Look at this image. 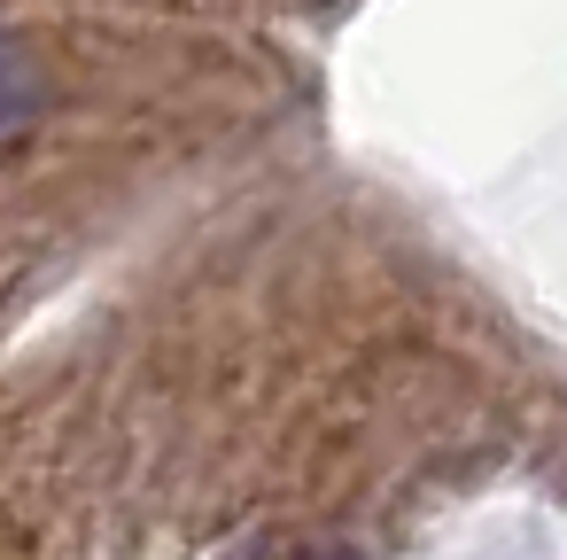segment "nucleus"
Listing matches in <instances>:
<instances>
[{
	"label": "nucleus",
	"mask_w": 567,
	"mask_h": 560,
	"mask_svg": "<svg viewBox=\"0 0 567 560\" xmlns=\"http://www.w3.org/2000/svg\"><path fill=\"white\" fill-rule=\"evenodd\" d=\"M40 102H48V79H40L24 55L0 48V125H9V118H32Z\"/></svg>",
	"instance_id": "1"
},
{
	"label": "nucleus",
	"mask_w": 567,
	"mask_h": 560,
	"mask_svg": "<svg viewBox=\"0 0 567 560\" xmlns=\"http://www.w3.org/2000/svg\"><path fill=\"white\" fill-rule=\"evenodd\" d=\"M334 560H350V552H334Z\"/></svg>",
	"instance_id": "2"
}]
</instances>
